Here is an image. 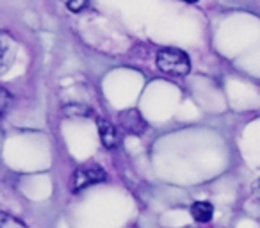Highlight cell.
I'll use <instances>...</instances> for the list:
<instances>
[{
    "label": "cell",
    "mask_w": 260,
    "mask_h": 228,
    "mask_svg": "<svg viewBox=\"0 0 260 228\" xmlns=\"http://www.w3.org/2000/svg\"><path fill=\"white\" fill-rule=\"evenodd\" d=\"M157 68L168 75L184 77L191 72L189 55L180 48H162L155 57Z\"/></svg>",
    "instance_id": "6da1fadb"
},
{
    "label": "cell",
    "mask_w": 260,
    "mask_h": 228,
    "mask_svg": "<svg viewBox=\"0 0 260 228\" xmlns=\"http://www.w3.org/2000/svg\"><path fill=\"white\" fill-rule=\"evenodd\" d=\"M107 180V175L100 166H82L73 175V192H79L89 185L100 184Z\"/></svg>",
    "instance_id": "7a4b0ae2"
},
{
    "label": "cell",
    "mask_w": 260,
    "mask_h": 228,
    "mask_svg": "<svg viewBox=\"0 0 260 228\" xmlns=\"http://www.w3.org/2000/svg\"><path fill=\"white\" fill-rule=\"evenodd\" d=\"M119 125L128 134H143L146 131V121L143 120L138 109H128V111L119 112Z\"/></svg>",
    "instance_id": "3957f363"
},
{
    "label": "cell",
    "mask_w": 260,
    "mask_h": 228,
    "mask_svg": "<svg viewBox=\"0 0 260 228\" xmlns=\"http://www.w3.org/2000/svg\"><path fill=\"white\" fill-rule=\"evenodd\" d=\"M98 134H100V141L102 145L105 146L107 150H112L119 145V134H118V128L107 120H98Z\"/></svg>",
    "instance_id": "277c9868"
},
{
    "label": "cell",
    "mask_w": 260,
    "mask_h": 228,
    "mask_svg": "<svg viewBox=\"0 0 260 228\" xmlns=\"http://www.w3.org/2000/svg\"><path fill=\"white\" fill-rule=\"evenodd\" d=\"M191 214L198 223H209L214 216V205L210 202H196L191 207Z\"/></svg>",
    "instance_id": "5b68a950"
},
{
    "label": "cell",
    "mask_w": 260,
    "mask_h": 228,
    "mask_svg": "<svg viewBox=\"0 0 260 228\" xmlns=\"http://www.w3.org/2000/svg\"><path fill=\"white\" fill-rule=\"evenodd\" d=\"M0 228H29L22 219L11 216V214H0Z\"/></svg>",
    "instance_id": "8992f818"
},
{
    "label": "cell",
    "mask_w": 260,
    "mask_h": 228,
    "mask_svg": "<svg viewBox=\"0 0 260 228\" xmlns=\"http://www.w3.org/2000/svg\"><path fill=\"white\" fill-rule=\"evenodd\" d=\"M64 112L68 116H80V118H87L91 116V109L87 105L82 104H72V105H64Z\"/></svg>",
    "instance_id": "52a82bcc"
},
{
    "label": "cell",
    "mask_w": 260,
    "mask_h": 228,
    "mask_svg": "<svg viewBox=\"0 0 260 228\" xmlns=\"http://www.w3.org/2000/svg\"><path fill=\"white\" fill-rule=\"evenodd\" d=\"M87 4H89V0H68V2H66V8L73 13H79V11H82V9H86Z\"/></svg>",
    "instance_id": "ba28073f"
},
{
    "label": "cell",
    "mask_w": 260,
    "mask_h": 228,
    "mask_svg": "<svg viewBox=\"0 0 260 228\" xmlns=\"http://www.w3.org/2000/svg\"><path fill=\"white\" fill-rule=\"evenodd\" d=\"M11 94L8 93V89H2V114H6L8 112V107L9 104H11Z\"/></svg>",
    "instance_id": "9c48e42d"
},
{
    "label": "cell",
    "mask_w": 260,
    "mask_h": 228,
    "mask_svg": "<svg viewBox=\"0 0 260 228\" xmlns=\"http://www.w3.org/2000/svg\"><path fill=\"white\" fill-rule=\"evenodd\" d=\"M251 191H253V196H255L256 200H260V178H258V180H255V182H253V185H251Z\"/></svg>",
    "instance_id": "30bf717a"
},
{
    "label": "cell",
    "mask_w": 260,
    "mask_h": 228,
    "mask_svg": "<svg viewBox=\"0 0 260 228\" xmlns=\"http://www.w3.org/2000/svg\"><path fill=\"white\" fill-rule=\"evenodd\" d=\"M184 2H187V4H196L198 0H184Z\"/></svg>",
    "instance_id": "8fae6325"
}]
</instances>
